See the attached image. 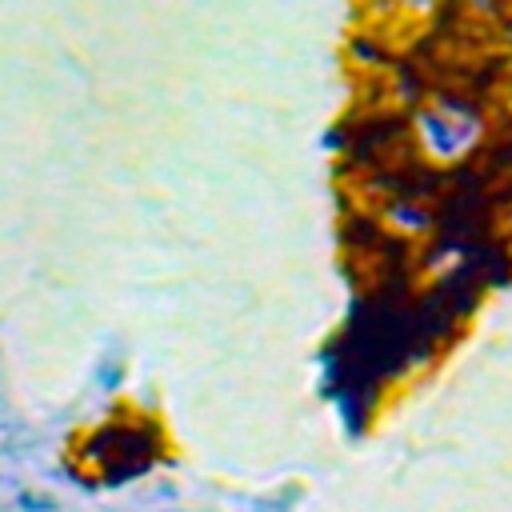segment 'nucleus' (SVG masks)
I'll return each instance as SVG.
<instances>
[{"mask_svg": "<svg viewBox=\"0 0 512 512\" xmlns=\"http://www.w3.org/2000/svg\"><path fill=\"white\" fill-rule=\"evenodd\" d=\"M424 136L436 152L456 156L476 136V112L468 104H440L424 116Z\"/></svg>", "mask_w": 512, "mask_h": 512, "instance_id": "nucleus-1", "label": "nucleus"}]
</instances>
